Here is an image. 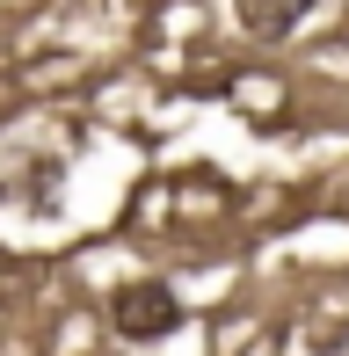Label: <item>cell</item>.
<instances>
[{
    "label": "cell",
    "instance_id": "cell-1",
    "mask_svg": "<svg viewBox=\"0 0 349 356\" xmlns=\"http://www.w3.org/2000/svg\"><path fill=\"white\" fill-rule=\"evenodd\" d=\"M109 313H117V334H124V342H161V334L182 327V298H174V284H161V277L124 284L117 298H109Z\"/></svg>",
    "mask_w": 349,
    "mask_h": 356
},
{
    "label": "cell",
    "instance_id": "cell-2",
    "mask_svg": "<svg viewBox=\"0 0 349 356\" xmlns=\"http://www.w3.org/2000/svg\"><path fill=\"white\" fill-rule=\"evenodd\" d=\"M233 15H241L247 37H291L313 15V0H233Z\"/></svg>",
    "mask_w": 349,
    "mask_h": 356
}]
</instances>
